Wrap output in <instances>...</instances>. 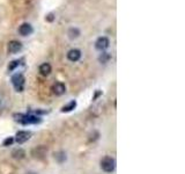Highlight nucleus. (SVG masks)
<instances>
[{
	"label": "nucleus",
	"instance_id": "obj_11",
	"mask_svg": "<svg viewBox=\"0 0 185 174\" xmlns=\"http://www.w3.org/2000/svg\"><path fill=\"white\" fill-rule=\"evenodd\" d=\"M75 107H76V101H75V100H72L71 102H68L66 106H64V107L61 108V112H63V113H68V112H72Z\"/></svg>",
	"mask_w": 185,
	"mask_h": 174
},
{
	"label": "nucleus",
	"instance_id": "obj_1",
	"mask_svg": "<svg viewBox=\"0 0 185 174\" xmlns=\"http://www.w3.org/2000/svg\"><path fill=\"white\" fill-rule=\"evenodd\" d=\"M15 117V121H18L22 124H31V123H39L41 122V118L36 117V116L33 115H22V114H16L14 115Z\"/></svg>",
	"mask_w": 185,
	"mask_h": 174
},
{
	"label": "nucleus",
	"instance_id": "obj_5",
	"mask_svg": "<svg viewBox=\"0 0 185 174\" xmlns=\"http://www.w3.org/2000/svg\"><path fill=\"white\" fill-rule=\"evenodd\" d=\"M22 49V44L18 41H11L8 43V52L9 54H16Z\"/></svg>",
	"mask_w": 185,
	"mask_h": 174
},
{
	"label": "nucleus",
	"instance_id": "obj_10",
	"mask_svg": "<svg viewBox=\"0 0 185 174\" xmlns=\"http://www.w3.org/2000/svg\"><path fill=\"white\" fill-rule=\"evenodd\" d=\"M39 72L42 76H49L51 72V65L49 63H44L39 66Z\"/></svg>",
	"mask_w": 185,
	"mask_h": 174
},
{
	"label": "nucleus",
	"instance_id": "obj_16",
	"mask_svg": "<svg viewBox=\"0 0 185 174\" xmlns=\"http://www.w3.org/2000/svg\"><path fill=\"white\" fill-rule=\"evenodd\" d=\"M12 143H13V138H12V137H8V138L4 142V145H5V146H8V145H11Z\"/></svg>",
	"mask_w": 185,
	"mask_h": 174
},
{
	"label": "nucleus",
	"instance_id": "obj_17",
	"mask_svg": "<svg viewBox=\"0 0 185 174\" xmlns=\"http://www.w3.org/2000/svg\"><path fill=\"white\" fill-rule=\"evenodd\" d=\"M46 20H48V21H52V20H53V14H49V15L46 16Z\"/></svg>",
	"mask_w": 185,
	"mask_h": 174
},
{
	"label": "nucleus",
	"instance_id": "obj_2",
	"mask_svg": "<svg viewBox=\"0 0 185 174\" xmlns=\"http://www.w3.org/2000/svg\"><path fill=\"white\" fill-rule=\"evenodd\" d=\"M12 84L18 92H22L24 87V77L21 73H16L12 77Z\"/></svg>",
	"mask_w": 185,
	"mask_h": 174
},
{
	"label": "nucleus",
	"instance_id": "obj_9",
	"mask_svg": "<svg viewBox=\"0 0 185 174\" xmlns=\"http://www.w3.org/2000/svg\"><path fill=\"white\" fill-rule=\"evenodd\" d=\"M80 57H81V51L78 50V49H72V50H70L68 54H67V58H68L71 62H76V60L80 59Z\"/></svg>",
	"mask_w": 185,
	"mask_h": 174
},
{
	"label": "nucleus",
	"instance_id": "obj_7",
	"mask_svg": "<svg viewBox=\"0 0 185 174\" xmlns=\"http://www.w3.org/2000/svg\"><path fill=\"white\" fill-rule=\"evenodd\" d=\"M30 136H31V134H30L29 131H18V134H16L15 140L18 142V144H22V143L27 142V140L30 138Z\"/></svg>",
	"mask_w": 185,
	"mask_h": 174
},
{
	"label": "nucleus",
	"instance_id": "obj_4",
	"mask_svg": "<svg viewBox=\"0 0 185 174\" xmlns=\"http://www.w3.org/2000/svg\"><path fill=\"white\" fill-rule=\"evenodd\" d=\"M109 44H110V42H109V39L108 37H100V39L96 41V43H95V47H96V49L97 50H105L108 47H109Z\"/></svg>",
	"mask_w": 185,
	"mask_h": 174
},
{
	"label": "nucleus",
	"instance_id": "obj_12",
	"mask_svg": "<svg viewBox=\"0 0 185 174\" xmlns=\"http://www.w3.org/2000/svg\"><path fill=\"white\" fill-rule=\"evenodd\" d=\"M79 35H80V30H79L78 28H71V29L68 30V37L71 39L79 37Z\"/></svg>",
	"mask_w": 185,
	"mask_h": 174
},
{
	"label": "nucleus",
	"instance_id": "obj_8",
	"mask_svg": "<svg viewBox=\"0 0 185 174\" xmlns=\"http://www.w3.org/2000/svg\"><path fill=\"white\" fill-rule=\"evenodd\" d=\"M52 92L55 93L56 95H61L66 92V87L63 82H56L55 85L52 86Z\"/></svg>",
	"mask_w": 185,
	"mask_h": 174
},
{
	"label": "nucleus",
	"instance_id": "obj_13",
	"mask_svg": "<svg viewBox=\"0 0 185 174\" xmlns=\"http://www.w3.org/2000/svg\"><path fill=\"white\" fill-rule=\"evenodd\" d=\"M12 155H13L15 159H22V158L26 155V153H24V151H23L22 149H16V150L13 151Z\"/></svg>",
	"mask_w": 185,
	"mask_h": 174
},
{
	"label": "nucleus",
	"instance_id": "obj_3",
	"mask_svg": "<svg viewBox=\"0 0 185 174\" xmlns=\"http://www.w3.org/2000/svg\"><path fill=\"white\" fill-rule=\"evenodd\" d=\"M115 166H116V163L111 157H104L101 161V167L105 172H112L115 170Z\"/></svg>",
	"mask_w": 185,
	"mask_h": 174
},
{
	"label": "nucleus",
	"instance_id": "obj_15",
	"mask_svg": "<svg viewBox=\"0 0 185 174\" xmlns=\"http://www.w3.org/2000/svg\"><path fill=\"white\" fill-rule=\"evenodd\" d=\"M55 158L59 161V163H63V161L66 160V155H65L64 152H58V153H56L55 155Z\"/></svg>",
	"mask_w": 185,
	"mask_h": 174
},
{
	"label": "nucleus",
	"instance_id": "obj_6",
	"mask_svg": "<svg viewBox=\"0 0 185 174\" xmlns=\"http://www.w3.org/2000/svg\"><path fill=\"white\" fill-rule=\"evenodd\" d=\"M33 32H34V29H33L31 24H29V23H23V24H21L20 28H18V33H20L22 36H28V35H30Z\"/></svg>",
	"mask_w": 185,
	"mask_h": 174
},
{
	"label": "nucleus",
	"instance_id": "obj_14",
	"mask_svg": "<svg viewBox=\"0 0 185 174\" xmlns=\"http://www.w3.org/2000/svg\"><path fill=\"white\" fill-rule=\"evenodd\" d=\"M20 64H21V60H13V62H11V63H9V65H8V70H9V71L15 70Z\"/></svg>",
	"mask_w": 185,
	"mask_h": 174
}]
</instances>
